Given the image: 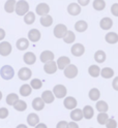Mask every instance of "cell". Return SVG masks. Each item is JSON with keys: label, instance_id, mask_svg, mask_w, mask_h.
Here are the masks:
<instances>
[{"label": "cell", "instance_id": "cell-19", "mask_svg": "<svg viewBox=\"0 0 118 128\" xmlns=\"http://www.w3.org/2000/svg\"><path fill=\"white\" fill-rule=\"evenodd\" d=\"M42 98H43V100L45 101V103H48V104H50V103H52V102L54 101L55 95H54V93H53L52 91L46 90V91H44L43 94H42Z\"/></svg>", "mask_w": 118, "mask_h": 128}, {"label": "cell", "instance_id": "cell-7", "mask_svg": "<svg viewBox=\"0 0 118 128\" xmlns=\"http://www.w3.org/2000/svg\"><path fill=\"white\" fill-rule=\"evenodd\" d=\"M13 51V46L9 42H0V55L6 57L9 56Z\"/></svg>", "mask_w": 118, "mask_h": 128}, {"label": "cell", "instance_id": "cell-37", "mask_svg": "<svg viewBox=\"0 0 118 128\" xmlns=\"http://www.w3.org/2000/svg\"><path fill=\"white\" fill-rule=\"evenodd\" d=\"M18 100H19V95H17L16 93H11L6 97V103L9 106H14Z\"/></svg>", "mask_w": 118, "mask_h": 128}, {"label": "cell", "instance_id": "cell-39", "mask_svg": "<svg viewBox=\"0 0 118 128\" xmlns=\"http://www.w3.org/2000/svg\"><path fill=\"white\" fill-rule=\"evenodd\" d=\"M97 119V123L100 124V125H106V123L108 122L109 120V116L107 113H99L96 117Z\"/></svg>", "mask_w": 118, "mask_h": 128}, {"label": "cell", "instance_id": "cell-46", "mask_svg": "<svg viewBox=\"0 0 118 128\" xmlns=\"http://www.w3.org/2000/svg\"><path fill=\"white\" fill-rule=\"evenodd\" d=\"M90 2V0H78V3L80 4L81 6H86V5H88Z\"/></svg>", "mask_w": 118, "mask_h": 128}, {"label": "cell", "instance_id": "cell-15", "mask_svg": "<svg viewBox=\"0 0 118 128\" xmlns=\"http://www.w3.org/2000/svg\"><path fill=\"white\" fill-rule=\"evenodd\" d=\"M84 118L83 116V110H80V108H74L70 112V119L73 120L75 122H78V121H81V120Z\"/></svg>", "mask_w": 118, "mask_h": 128}, {"label": "cell", "instance_id": "cell-50", "mask_svg": "<svg viewBox=\"0 0 118 128\" xmlns=\"http://www.w3.org/2000/svg\"><path fill=\"white\" fill-rule=\"evenodd\" d=\"M16 128H28V127L26 125H24V124H19Z\"/></svg>", "mask_w": 118, "mask_h": 128}, {"label": "cell", "instance_id": "cell-47", "mask_svg": "<svg viewBox=\"0 0 118 128\" xmlns=\"http://www.w3.org/2000/svg\"><path fill=\"white\" fill-rule=\"evenodd\" d=\"M67 128H79V126H78V124L75 121H73V122H69L68 123Z\"/></svg>", "mask_w": 118, "mask_h": 128}, {"label": "cell", "instance_id": "cell-40", "mask_svg": "<svg viewBox=\"0 0 118 128\" xmlns=\"http://www.w3.org/2000/svg\"><path fill=\"white\" fill-rule=\"evenodd\" d=\"M30 86L32 87V89H34V90H38V89H41V88H42L43 83H42V81H41L39 78H33V80H31Z\"/></svg>", "mask_w": 118, "mask_h": 128}, {"label": "cell", "instance_id": "cell-16", "mask_svg": "<svg viewBox=\"0 0 118 128\" xmlns=\"http://www.w3.org/2000/svg\"><path fill=\"white\" fill-rule=\"evenodd\" d=\"M54 57H55L54 53L51 52V51L47 50V51H44V52L41 54V56H39V59H41V62L47 63V62H49V61L54 60Z\"/></svg>", "mask_w": 118, "mask_h": 128}, {"label": "cell", "instance_id": "cell-4", "mask_svg": "<svg viewBox=\"0 0 118 128\" xmlns=\"http://www.w3.org/2000/svg\"><path fill=\"white\" fill-rule=\"evenodd\" d=\"M63 72H64V76L67 78H75L77 76H78V67L74 64H69L67 65L64 69H63Z\"/></svg>", "mask_w": 118, "mask_h": 128}, {"label": "cell", "instance_id": "cell-25", "mask_svg": "<svg viewBox=\"0 0 118 128\" xmlns=\"http://www.w3.org/2000/svg\"><path fill=\"white\" fill-rule=\"evenodd\" d=\"M82 110H83V116H84L85 119L90 120V119L93 118V116H94V110H93V108H92V106H85Z\"/></svg>", "mask_w": 118, "mask_h": 128}, {"label": "cell", "instance_id": "cell-8", "mask_svg": "<svg viewBox=\"0 0 118 128\" xmlns=\"http://www.w3.org/2000/svg\"><path fill=\"white\" fill-rule=\"evenodd\" d=\"M35 12L39 16V17H43V16L46 14H49L50 12V6L47 4V3H39L36 5V8H35Z\"/></svg>", "mask_w": 118, "mask_h": 128}, {"label": "cell", "instance_id": "cell-36", "mask_svg": "<svg viewBox=\"0 0 118 128\" xmlns=\"http://www.w3.org/2000/svg\"><path fill=\"white\" fill-rule=\"evenodd\" d=\"M93 8L95 10H105V7H106V1L105 0H94L93 3Z\"/></svg>", "mask_w": 118, "mask_h": 128}, {"label": "cell", "instance_id": "cell-28", "mask_svg": "<svg viewBox=\"0 0 118 128\" xmlns=\"http://www.w3.org/2000/svg\"><path fill=\"white\" fill-rule=\"evenodd\" d=\"M95 108L96 110L99 112V113H107L108 110H109V106L108 103L104 100H98L95 104Z\"/></svg>", "mask_w": 118, "mask_h": 128}, {"label": "cell", "instance_id": "cell-34", "mask_svg": "<svg viewBox=\"0 0 118 128\" xmlns=\"http://www.w3.org/2000/svg\"><path fill=\"white\" fill-rule=\"evenodd\" d=\"M63 40L65 44H73L76 40V35L73 31L67 30V32L65 33V35L63 36Z\"/></svg>", "mask_w": 118, "mask_h": 128}, {"label": "cell", "instance_id": "cell-5", "mask_svg": "<svg viewBox=\"0 0 118 128\" xmlns=\"http://www.w3.org/2000/svg\"><path fill=\"white\" fill-rule=\"evenodd\" d=\"M53 93L55 95V97L61 99V98L65 97V95L67 93V90H66V88L63 85H56L53 88Z\"/></svg>", "mask_w": 118, "mask_h": 128}, {"label": "cell", "instance_id": "cell-31", "mask_svg": "<svg viewBox=\"0 0 118 128\" xmlns=\"http://www.w3.org/2000/svg\"><path fill=\"white\" fill-rule=\"evenodd\" d=\"M100 68L98 67V65H90L88 68V74L92 76V78H97L100 74Z\"/></svg>", "mask_w": 118, "mask_h": 128}, {"label": "cell", "instance_id": "cell-41", "mask_svg": "<svg viewBox=\"0 0 118 128\" xmlns=\"http://www.w3.org/2000/svg\"><path fill=\"white\" fill-rule=\"evenodd\" d=\"M106 127L107 128H117V122H116V120L111 118L108 120V122L106 123Z\"/></svg>", "mask_w": 118, "mask_h": 128}, {"label": "cell", "instance_id": "cell-10", "mask_svg": "<svg viewBox=\"0 0 118 128\" xmlns=\"http://www.w3.org/2000/svg\"><path fill=\"white\" fill-rule=\"evenodd\" d=\"M31 76H32V71H31L28 67H22L18 72V76L20 80H22V81H28V80L31 78Z\"/></svg>", "mask_w": 118, "mask_h": 128}, {"label": "cell", "instance_id": "cell-38", "mask_svg": "<svg viewBox=\"0 0 118 128\" xmlns=\"http://www.w3.org/2000/svg\"><path fill=\"white\" fill-rule=\"evenodd\" d=\"M13 106L15 108L16 110H18V112H24V110L27 108V103H26L25 101H23V100H20V99H19Z\"/></svg>", "mask_w": 118, "mask_h": 128}, {"label": "cell", "instance_id": "cell-33", "mask_svg": "<svg viewBox=\"0 0 118 128\" xmlns=\"http://www.w3.org/2000/svg\"><path fill=\"white\" fill-rule=\"evenodd\" d=\"M24 22L27 24V25H32V24L35 22V14L29 10L24 16Z\"/></svg>", "mask_w": 118, "mask_h": 128}, {"label": "cell", "instance_id": "cell-44", "mask_svg": "<svg viewBox=\"0 0 118 128\" xmlns=\"http://www.w3.org/2000/svg\"><path fill=\"white\" fill-rule=\"evenodd\" d=\"M67 125H68V123L66 121H60L57 123L56 128H67Z\"/></svg>", "mask_w": 118, "mask_h": 128}, {"label": "cell", "instance_id": "cell-22", "mask_svg": "<svg viewBox=\"0 0 118 128\" xmlns=\"http://www.w3.org/2000/svg\"><path fill=\"white\" fill-rule=\"evenodd\" d=\"M106 42L110 44H114L116 42H118V34L116 32H109V33L106 34L105 36Z\"/></svg>", "mask_w": 118, "mask_h": 128}, {"label": "cell", "instance_id": "cell-18", "mask_svg": "<svg viewBox=\"0 0 118 128\" xmlns=\"http://www.w3.org/2000/svg\"><path fill=\"white\" fill-rule=\"evenodd\" d=\"M16 46H17V49L20 50V51H25L27 50L29 48V39L27 38H19L17 40V44H16Z\"/></svg>", "mask_w": 118, "mask_h": 128}, {"label": "cell", "instance_id": "cell-2", "mask_svg": "<svg viewBox=\"0 0 118 128\" xmlns=\"http://www.w3.org/2000/svg\"><path fill=\"white\" fill-rule=\"evenodd\" d=\"M0 76H1V78L3 80L9 81V80H12L14 78L15 70L11 65H4L1 67V69H0Z\"/></svg>", "mask_w": 118, "mask_h": 128}, {"label": "cell", "instance_id": "cell-9", "mask_svg": "<svg viewBox=\"0 0 118 128\" xmlns=\"http://www.w3.org/2000/svg\"><path fill=\"white\" fill-rule=\"evenodd\" d=\"M70 52L75 57H81L85 53V46L82 44H75L70 49Z\"/></svg>", "mask_w": 118, "mask_h": 128}, {"label": "cell", "instance_id": "cell-35", "mask_svg": "<svg viewBox=\"0 0 118 128\" xmlns=\"http://www.w3.org/2000/svg\"><path fill=\"white\" fill-rule=\"evenodd\" d=\"M31 91H32V87H31L30 85H28V84L23 85L20 88V94L22 96H25V97L26 96H29L31 94Z\"/></svg>", "mask_w": 118, "mask_h": 128}, {"label": "cell", "instance_id": "cell-45", "mask_svg": "<svg viewBox=\"0 0 118 128\" xmlns=\"http://www.w3.org/2000/svg\"><path fill=\"white\" fill-rule=\"evenodd\" d=\"M112 87L115 91H118V76H116L113 80V83H112Z\"/></svg>", "mask_w": 118, "mask_h": 128}, {"label": "cell", "instance_id": "cell-49", "mask_svg": "<svg viewBox=\"0 0 118 128\" xmlns=\"http://www.w3.org/2000/svg\"><path fill=\"white\" fill-rule=\"evenodd\" d=\"M35 128H48V127H47V125H46L45 123H38V124L35 126Z\"/></svg>", "mask_w": 118, "mask_h": 128}, {"label": "cell", "instance_id": "cell-27", "mask_svg": "<svg viewBox=\"0 0 118 128\" xmlns=\"http://www.w3.org/2000/svg\"><path fill=\"white\" fill-rule=\"evenodd\" d=\"M87 28H88L87 22H85V21H83V20L78 21V22H76V24H75V29H76V31H78V32H84V31L87 30Z\"/></svg>", "mask_w": 118, "mask_h": 128}, {"label": "cell", "instance_id": "cell-48", "mask_svg": "<svg viewBox=\"0 0 118 128\" xmlns=\"http://www.w3.org/2000/svg\"><path fill=\"white\" fill-rule=\"evenodd\" d=\"M4 37H5V31L4 29L0 28V40H3Z\"/></svg>", "mask_w": 118, "mask_h": 128}, {"label": "cell", "instance_id": "cell-20", "mask_svg": "<svg viewBox=\"0 0 118 128\" xmlns=\"http://www.w3.org/2000/svg\"><path fill=\"white\" fill-rule=\"evenodd\" d=\"M99 26L103 30H109V29H111L112 26H113V21H112L111 18H108V17L103 18L99 22Z\"/></svg>", "mask_w": 118, "mask_h": 128}, {"label": "cell", "instance_id": "cell-30", "mask_svg": "<svg viewBox=\"0 0 118 128\" xmlns=\"http://www.w3.org/2000/svg\"><path fill=\"white\" fill-rule=\"evenodd\" d=\"M106 58H107V56H106V53L104 51H101V50H98L95 52V54H94V60H95L97 63H103L106 61Z\"/></svg>", "mask_w": 118, "mask_h": 128}, {"label": "cell", "instance_id": "cell-17", "mask_svg": "<svg viewBox=\"0 0 118 128\" xmlns=\"http://www.w3.org/2000/svg\"><path fill=\"white\" fill-rule=\"evenodd\" d=\"M57 66L59 69L63 70L67 65H69L70 64V59L68 57H66V56H61V57H59L57 59Z\"/></svg>", "mask_w": 118, "mask_h": 128}, {"label": "cell", "instance_id": "cell-23", "mask_svg": "<svg viewBox=\"0 0 118 128\" xmlns=\"http://www.w3.org/2000/svg\"><path fill=\"white\" fill-rule=\"evenodd\" d=\"M16 4H17V1H16V0H7V1L4 3V10L7 14L14 12L16 10Z\"/></svg>", "mask_w": 118, "mask_h": 128}, {"label": "cell", "instance_id": "cell-51", "mask_svg": "<svg viewBox=\"0 0 118 128\" xmlns=\"http://www.w3.org/2000/svg\"><path fill=\"white\" fill-rule=\"evenodd\" d=\"M2 99V93H1V91H0V100Z\"/></svg>", "mask_w": 118, "mask_h": 128}, {"label": "cell", "instance_id": "cell-11", "mask_svg": "<svg viewBox=\"0 0 118 128\" xmlns=\"http://www.w3.org/2000/svg\"><path fill=\"white\" fill-rule=\"evenodd\" d=\"M67 12L70 16H78L81 14V5L79 3L73 2V3H69L67 6Z\"/></svg>", "mask_w": 118, "mask_h": 128}, {"label": "cell", "instance_id": "cell-14", "mask_svg": "<svg viewBox=\"0 0 118 128\" xmlns=\"http://www.w3.org/2000/svg\"><path fill=\"white\" fill-rule=\"evenodd\" d=\"M23 60L27 64V65H33L36 61V56L32 52H27L23 56Z\"/></svg>", "mask_w": 118, "mask_h": 128}, {"label": "cell", "instance_id": "cell-3", "mask_svg": "<svg viewBox=\"0 0 118 128\" xmlns=\"http://www.w3.org/2000/svg\"><path fill=\"white\" fill-rule=\"evenodd\" d=\"M66 32H67V27L64 25V24H57V25L54 27V30H53L54 36L56 38H63V36L65 35Z\"/></svg>", "mask_w": 118, "mask_h": 128}, {"label": "cell", "instance_id": "cell-12", "mask_svg": "<svg viewBox=\"0 0 118 128\" xmlns=\"http://www.w3.org/2000/svg\"><path fill=\"white\" fill-rule=\"evenodd\" d=\"M42 37V34H41V31L38 29H31L29 30L28 32V39L30 42H37L39 39Z\"/></svg>", "mask_w": 118, "mask_h": 128}, {"label": "cell", "instance_id": "cell-1", "mask_svg": "<svg viewBox=\"0 0 118 128\" xmlns=\"http://www.w3.org/2000/svg\"><path fill=\"white\" fill-rule=\"evenodd\" d=\"M29 3L25 0H20V1H17V4H16V14L20 17H24V16L29 12Z\"/></svg>", "mask_w": 118, "mask_h": 128}, {"label": "cell", "instance_id": "cell-29", "mask_svg": "<svg viewBox=\"0 0 118 128\" xmlns=\"http://www.w3.org/2000/svg\"><path fill=\"white\" fill-rule=\"evenodd\" d=\"M88 96H89L90 100L97 101L99 99V97H100V92H99V90L97 89V88H92V89L89 91V93H88Z\"/></svg>", "mask_w": 118, "mask_h": 128}, {"label": "cell", "instance_id": "cell-43", "mask_svg": "<svg viewBox=\"0 0 118 128\" xmlns=\"http://www.w3.org/2000/svg\"><path fill=\"white\" fill-rule=\"evenodd\" d=\"M111 12L114 17H118V3H114L111 6Z\"/></svg>", "mask_w": 118, "mask_h": 128}, {"label": "cell", "instance_id": "cell-26", "mask_svg": "<svg viewBox=\"0 0 118 128\" xmlns=\"http://www.w3.org/2000/svg\"><path fill=\"white\" fill-rule=\"evenodd\" d=\"M39 22H41L42 26L44 27H50L52 24H53V18L51 17L50 14H46V16H43L39 19Z\"/></svg>", "mask_w": 118, "mask_h": 128}, {"label": "cell", "instance_id": "cell-24", "mask_svg": "<svg viewBox=\"0 0 118 128\" xmlns=\"http://www.w3.org/2000/svg\"><path fill=\"white\" fill-rule=\"evenodd\" d=\"M27 123H28L30 126L35 127V126L39 123V117H38L36 114H34V113L29 114L28 117H27Z\"/></svg>", "mask_w": 118, "mask_h": 128}, {"label": "cell", "instance_id": "cell-13", "mask_svg": "<svg viewBox=\"0 0 118 128\" xmlns=\"http://www.w3.org/2000/svg\"><path fill=\"white\" fill-rule=\"evenodd\" d=\"M77 104H78L77 99L75 97H72V96H67V97H65V99L63 101V106L67 110H74V108H76Z\"/></svg>", "mask_w": 118, "mask_h": 128}, {"label": "cell", "instance_id": "cell-42", "mask_svg": "<svg viewBox=\"0 0 118 128\" xmlns=\"http://www.w3.org/2000/svg\"><path fill=\"white\" fill-rule=\"evenodd\" d=\"M9 110L5 108H0V119H5L7 118V116H9Z\"/></svg>", "mask_w": 118, "mask_h": 128}, {"label": "cell", "instance_id": "cell-6", "mask_svg": "<svg viewBox=\"0 0 118 128\" xmlns=\"http://www.w3.org/2000/svg\"><path fill=\"white\" fill-rule=\"evenodd\" d=\"M57 68H58L57 63L55 62L54 60L45 63V65H44V70H45V72H46V74H54L57 71Z\"/></svg>", "mask_w": 118, "mask_h": 128}, {"label": "cell", "instance_id": "cell-32", "mask_svg": "<svg viewBox=\"0 0 118 128\" xmlns=\"http://www.w3.org/2000/svg\"><path fill=\"white\" fill-rule=\"evenodd\" d=\"M100 76L104 78H111L114 76V70L110 67H105L100 70Z\"/></svg>", "mask_w": 118, "mask_h": 128}, {"label": "cell", "instance_id": "cell-21", "mask_svg": "<svg viewBox=\"0 0 118 128\" xmlns=\"http://www.w3.org/2000/svg\"><path fill=\"white\" fill-rule=\"evenodd\" d=\"M45 101L43 100L42 97H36L32 100V108L35 110H42L44 108H45Z\"/></svg>", "mask_w": 118, "mask_h": 128}]
</instances>
